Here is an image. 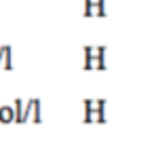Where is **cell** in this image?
Listing matches in <instances>:
<instances>
[{
    "instance_id": "cell-1",
    "label": "cell",
    "mask_w": 154,
    "mask_h": 156,
    "mask_svg": "<svg viewBox=\"0 0 154 156\" xmlns=\"http://www.w3.org/2000/svg\"><path fill=\"white\" fill-rule=\"evenodd\" d=\"M27 120H32V122H40L42 120V116H40V99H27L26 105H23V122Z\"/></svg>"
},
{
    "instance_id": "cell-2",
    "label": "cell",
    "mask_w": 154,
    "mask_h": 156,
    "mask_svg": "<svg viewBox=\"0 0 154 156\" xmlns=\"http://www.w3.org/2000/svg\"><path fill=\"white\" fill-rule=\"evenodd\" d=\"M106 0H84L82 15L84 17H103L106 15Z\"/></svg>"
},
{
    "instance_id": "cell-3",
    "label": "cell",
    "mask_w": 154,
    "mask_h": 156,
    "mask_svg": "<svg viewBox=\"0 0 154 156\" xmlns=\"http://www.w3.org/2000/svg\"><path fill=\"white\" fill-rule=\"evenodd\" d=\"M82 68H84V70H106V57H91V55H84Z\"/></svg>"
},
{
    "instance_id": "cell-4",
    "label": "cell",
    "mask_w": 154,
    "mask_h": 156,
    "mask_svg": "<svg viewBox=\"0 0 154 156\" xmlns=\"http://www.w3.org/2000/svg\"><path fill=\"white\" fill-rule=\"evenodd\" d=\"M11 55H13V51H11L9 44H2V47H0V68H2V70H13V59H11Z\"/></svg>"
},
{
    "instance_id": "cell-5",
    "label": "cell",
    "mask_w": 154,
    "mask_h": 156,
    "mask_svg": "<svg viewBox=\"0 0 154 156\" xmlns=\"http://www.w3.org/2000/svg\"><path fill=\"white\" fill-rule=\"evenodd\" d=\"M87 125L89 122H106V116H103V110H84V118H82Z\"/></svg>"
},
{
    "instance_id": "cell-6",
    "label": "cell",
    "mask_w": 154,
    "mask_h": 156,
    "mask_svg": "<svg viewBox=\"0 0 154 156\" xmlns=\"http://www.w3.org/2000/svg\"><path fill=\"white\" fill-rule=\"evenodd\" d=\"M15 120V112H13V105H2L0 108V122L2 125H9Z\"/></svg>"
},
{
    "instance_id": "cell-7",
    "label": "cell",
    "mask_w": 154,
    "mask_h": 156,
    "mask_svg": "<svg viewBox=\"0 0 154 156\" xmlns=\"http://www.w3.org/2000/svg\"><path fill=\"white\" fill-rule=\"evenodd\" d=\"M23 99H15V104H13V112H15V122H19V125H23Z\"/></svg>"
},
{
    "instance_id": "cell-8",
    "label": "cell",
    "mask_w": 154,
    "mask_h": 156,
    "mask_svg": "<svg viewBox=\"0 0 154 156\" xmlns=\"http://www.w3.org/2000/svg\"><path fill=\"white\" fill-rule=\"evenodd\" d=\"M82 105H84V110H106L103 99H84Z\"/></svg>"
}]
</instances>
